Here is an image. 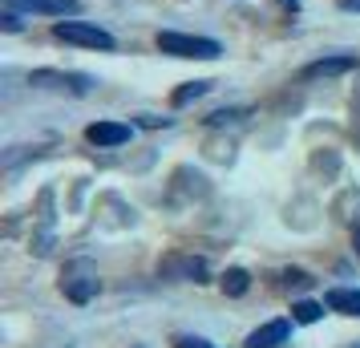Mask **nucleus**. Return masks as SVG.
<instances>
[{
    "mask_svg": "<svg viewBox=\"0 0 360 348\" xmlns=\"http://www.w3.org/2000/svg\"><path fill=\"white\" fill-rule=\"evenodd\" d=\"M158 49L170 57H186V61H214L223 45L211 37H191V33H158Z\"/></svg>",
    "mask_w": 360,
    "mask_h": 348,
    "instance_id": "1",
    "label": "nucleus"
},
{
    "mask_svg": "<svg viewBox=\"0 0 360 348\" xmlns=\"http://www.w3.org/2000/svg\"><path fill=\"white\" fill-rule=\"evenodd\" d=\"M53 37L65 41V45H85V49H101V53H110L117 45L105 29L85 25V20H57V25H53Z\"/></svg>",
    "mask_w": 360,
    "mask_h": 348,
    "instance_id": "2",
    "label": "nucleus"
},
{
    "mask_svg": "<svg viewBox=\"0 0 360 348\" xmlns=\"http://www.w3.org/2000/svg\"><path fill=\"white\" fill-rule=\"evenodd\" d=\"M61 292H65L73 304H89V299L98 296V267L89 264V259L65 264V271H61Z\"/></svg>",
    "mask_w": 360,
    "mask_h": 348,
    "instance_id": "3",
    "label": "nucleus"
},
{
    "mask_svg": "<svg viewBox=\"0 0 360 348\" xmlns=\"http://www.w3.org/2000/svg\"><path fill=\"white\" fill-rule=\"evenodd\" d=\"M29 85H41V89H57V94H77L85 98L94 89V77L89 73H61V69H33L29 73Z\"/></svg>",
    "mask_w": 360,
    "mask_h": 348,
    "instance_id": "4",
    "label": "nucleus"
},
{
    "mask_svg": "<svg viewBox=\"0 0 360 348\" xmlns=\"http://www.w3.org/2000/svg\"><path fill=\"white\" fill-rule=\"evenodd\" d=\"M8 8L20 13H41V17H77L82 13V0H4Z\"/></svg>",
    "mask_w": 360,
    "mask_h": 348,
    "instance_id": "5",
    "label": "nucleus"
},
{
    "mask_svg": "<svg viewBox=\"0 0 360 348\" xmlns=\"http://www.w3.org/2000/svg\"><path fill=\"white\" fill-rule=\"evenodd\" d=\"M348 69H356V57H352V53H340V57H320V61L304 65L300 77H304V82H320V77H340Z\"/></svg>",
    "mask_w": 360,
    "mask_h": 348,
    "instance_id": "6",
    "label": "nucleus"
},
{
    "mask_svg": "<svg viewBox=\"0 0 360 348\" xmlns=\"http://www.w3.org/2000/svg\"><path fill=\"white\" fill-rule=\"evenodd\" d=\"M130 126H122V122H94L89 130H85V138L94 142V146H126L130 142Z\"/></svg>",
    "mask_w": 360,
    "mask_h": 348,
    "instance_id": "7",
    "label": "nucleus"
},
{
    "mask_svg": "<svg viewBox=\"0 0 360 348\" xmlns=\"http://www.w3.org/2000/svg\"><path fill=\"white\" fill-rule=\"evenodd\" d=\"M288 332H292L288 320H271V324H263V328H255L247 336V348H279L288 340Z\"/></svg>",
    "mask_w": 360,
    "mask_h": 348,
    "instance_id": "8",
    "label": "nucleus"
},
{
    "mask_svg": "<svg viewBox=\"0 0 360 348\" xmlns=\"http://www.w3.org/2000/svg\"><path fill=\"white\" fill-rule=\"evenodd\" d=\"M328 308L344 316H360V292L356 288H332L328 292Z\"/></svg>",
    "mask_w": 360,
    "mask_h": 348,
    "instance_id": "9",
    "label": "nucleus"
},
{
    "mask_svg": "<svg viewBox=\"0 0 360 348\" xmlns=\"http://www.w3.org/2000/svg\"><path fill=\"white\" fill-rule=\"evenodd\" d=\"M211 89V82H186L182 89H174V98H170V105H191V101H198L202 94Z\"/></svg>",
    "mask_w": 360,
    "mask_h": 348,
    "instance_id": "10",
    "label": "nucleus"
},
{
    "mask_svg": "<svg viewBox=\"0 0 360 348\" xmlns=\"http://www.w3.org/2000/svg\"><path fill=\"white\" fill-rule=\"evenodd\" d=\"M247 288H251V276H247L243 267H231L227 276H223V292L227 296H243Z\"/></svg>",
    "mask_w": 360,
    "mask_h": 348,
    "instance_id": "11",
    "label": "nucleus"
},
{
    "mask_svg": "<svg viewBox=\"0 0 360 348\" xmlns=\"http://www.w3.org/2000/svg\"><path fill=\"white\" fill-rule=\"evenodd\" d=\"M162 271H166V276H170V271H182V276L198 280V276L207 271V264H202V259H170V264H162Z\"/></svg>",
    "mask_w": 360,
    "mask_h": 348,
    "instance_id": "12",
    "label": "nucleus"
},
{
    "mask_svg": "<svg viewBox=\"0 0 360 348\" xmlns=\"http://www.w3.org/2000/svg\"><path fill=\"white\" fill-rule=\"evenodd\" d=\"M320 316H324V308H320V304H311V299H300V304L292 308V320H295V324H316Z\"/></svg>",
    "mask_w": 360,
    "mask_h": 348,
    "instance_id": "13",
    "label": "nucleus"
},
{
    "mask_svg": "<svg viewBox=\"0 0 360 348\" xmlns=\"http://www.w3.org/2000/svg\"><path fill=\"white\" fill-rule=\"evenodd\" d=\"M0 25H4V33H20V29H25V20L17 17V8H8V13L0 17Z\"/></svg>",
    "mask_w": 360,
    "mask_h": 348,
    "instance_id": "14",
    "label": "nucleus"
},
{
    "mask_svg": "<svg viewBox=\"0 0 360 348\" xmlns=\"http://www.w3.org/2000/svg\"><path fill=\"white\" fill-rule=\"evenodd\" d=\"M174 348H214V344L198 340V336H174Z\"/></svg>",
    "mask_w": 360,
    "mask_h": 348,
    "instance_id": "15",
    "label": "nucleus"
},
{
    "mask_svg": "<svg viewBox=\"0 0 360 348\" xmlns=\"http://www.w3.org/2000/svg\"><path fill=\"white\" fill-rule=\"evenodd\" d=\"M283 283H288V288H292V283H295V288H308L311 276H308V271H288V276H283Z\"/></svg>",
    "mask_w": 360,
    "mask_h": 348,
    "instance_id": "16",
    "label": "nucleus"
},
{
    "mask_svg": "<svg viewBox=\"0 0 360 348\" xmlns=\"http://www.w3.org/2000/svg\"><path fill=\"white\" fill-rule=\"evenodd\" d=\"M336 4H340L344 13H360V0H336Z\"/></svg>",
    "mask_w": 360,
    "mask_h": 348,
    "instance_id": "17",
    "label": "nucleus"
},
{
    "mask_svg": "<svg viewBox=\"0 0 360 348\" xmlns=\"http://www.w3.org/2000/svg\"><path fill=\"white\" fill-rule=\"evenodd\" d=\"M352 243H356V255H360V227L352 231Z\"/></svg>",
    "mask_w": 360,
    "mask_h": 348,
    "instance_id": "18",
    "label": "nucleus"
}]
</instances>
